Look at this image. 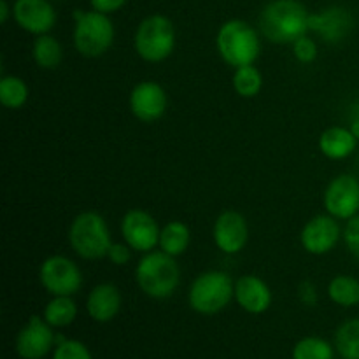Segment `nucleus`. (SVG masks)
Segmentation results:
<instances>
[{
    "mask_svg": "<svg viewBox=\"0 0 359 359\" xmlns=\"http://www.w3.org/2000/svg\"><path fill=\"white\" fill-rule=\"evenodd\" d=\"M311 13L298 0H272L259 14V32L273 44H293L309 32Z\"/></svg>",
    "mask_w": 359,
    "mask_h": 359,
    "instance_id": "obj_1",
    "label": "nucleus"
},
{
    "mask_svg": "<svg viewBox=\"0 0 359 359\" xmlns=\"http://www.w3.org/2000/svg\"><path fill=\"white\" fill-rule=\"evenodd\" d=\"M139 290L154 300L170 298L181 283V269L174 256L160 251L146 252L135 266Z\"/></svg>",
    "mask_w": 359,
    "mask_h": 359,
    "instance_id": "obj_2",
    "label": "nucleus"
},
{
    "mask_svg": "<svg viewBox=\"0 0 359 359\" xmlns=\"http://www.w3.org/2000/svg\"><path fill=\"white\" fill-rule=\"evenodd\" d=\"M216 48L224 63L238 69L244 65H255L262 53V42L258 32L248 21L230 20L217 30Z\"/></svg>",
    "mask_w": 359,
    "mask_h": 359,
    "instance_id": "obj_3",
    "label": "nucleus"
},
{
    "mask_svg": "<svg viewBox=\"0 0 359 359\" xmlns=\"http://www.w3.org/2000/svg\"><path fill=\"white\" fill-rule=\"evenodd\" d=\"M69 244L79 258L95 259L107 258L112 245L111 230L104 216L93 210H86L74 217L69 228Z\"/></svg>",
    "mask_w": 359,
    "mask_h": 359,
    "instance_id": "obj_4",
    "label": "nucleus"
},
{
    "mask_svg": "<svg viewBox=\"0 0 359 359\" xmlns=\"http://www.w3.org/2000/svg\"><path fill=\"white\" fill-rule=\"evenodd\" d=\"M235 300V280L221 270H209L196 277L188 291V304L200 316H214Z\"/></svg>",
    "mask_w": 359,
    "mask_h": 359,
    "instance_id": "obj_5",
    "label": "nucleus"
},
{
    "mask_svg": "<svg viewBox=\"0 0 359 359\" xmlns=\"http://www.w3.org/2000/svg\"><path fill=\"white\" fill-rule=\"evenodd\" d=\"M133 48L144 62H165L175 49L174 23L163 14L147 16L137 27L133 35Z\"/></svg>",
    "mask_w": 359,
    "mask_h": 359,
    "instance_id": "obj_6",
    "label": "nucleus"
},
{
    "mask_svg": "<svg viewBox=\"0 0 359 359\" xmlns=\"http://www.w3.org/2000/svg\"><path fill=\"white\" fill-rule=\"evenodd\" d=\"M114 25L107 14L90 11H76V28H74V48L84 58H100L114 42Z\"/></svg>",
    "mask_w": 359,
    "mask_h": 359,
    "instance_id": "obj_7",
    "label": "nucleus"
},
{
    "mask_svg": "<svg viewBox=\"0 0 359 359\" xmlns=\"http://www.w3.org/2000/svg\"><path fill=\"white\" fill-rule=\"evenodd\" d=\"M39 280L51 297H74L83 287V272L70 258L55 255L42 262Z\"/></svg>",
    "mask_w": 359,
    "mask_h": 359,
    "instance_id": "obj_8",
    "label": "nucleus"
},
{
    "mask_svg": "<svg viewBox=\"0 0 359 359\" xmlns=\"http://www.w3.org/2000/svg\"><path fill=\"white\" fill-rule=\"evenodd\" d=\"M323 203L326 212L339 221L353 219L359 214V179L351 174L337 175L326 186Z\"/></svg>",
    "mask_w": 359,
    "mask_h": 359,
    "instance_id": "obj_9",
    "label": "nucleus"
},
{
    "mask_svg": "<svg viewBox=\"0 0 359 359\" xmlns=\"http://www.w3.org/2000/svg\"><path fill=\"white\" fill-rule=\"evenodd\" d=\"M53 326L46 323L42 316H32L16 337L18 356L21 359H44L55 349L56 335Z\"/></svg>",
    "mask_w": 359,
    "mask_h": 359,
    "instance_id": "obj_10",
    "label": "nucleus"
},
{
    "mask_svg": "<svg viewBox=\"0 0 359 359\" xmlns=\"http://www.w3.org/2000/svg\"><path fill=\"white\" fill-rule=\"evenodd\" d=\"M160 231L156 219L149 212L140 209H132L123 216L121 235L123 241L132 248V251L146 252L154 251L160 244Z\"/></svg>",
    "mask_w": 359,
    "mask_h": 359,
    "instance_id": "obj_11",
    "label": "nucleus"
},
{
    "mask_svg": "<svg viewBox=\"0 0 359 359\" xmlns=\"http://www.w3.org/2000/svg\"><path fill=\"white\" fill-rule=\"evenodd\" d=\"M344 231L340 230L339 219L330 214H319L305 223L300 233L302 248L314 256L328 255L335 249Z\"/></svg>",
    "mask_w": 359,
    "mask_h": 359,
    "instance_id": "obj_12",
    "label": "nucleus"
},
{
    "mask_svg": "<svg viewBox=\"0 0 359 359\" xmlns=\"http://www.w3.org/2000/svg\"><path fill=\"white\" fill-rule=\"evenodd\" d=\"M128 105L132 114L142 123H154L163 118L168 105L167 91L154 81H140L130 91Z\"/></svg>",
    "mask_w": 359,
    "mask_h": 359,
    "instance_id": "obj_13",
    "label": "nucleus"
},
{
    "mask_svg": "<svg viewBox=\"0 0 359 359\" xmlns=\"http://www.w3.org/2000/svg\"><path fill=\"white\" fill-rule=\"evenodd\" d=\"M212 238L216 248L224 255H237L249 241V224L237 210H224L214 221Z\"/></svg>",
    "mask_w": 359,
    "mask_h": 359,
    "instance_id": "obj_14",
    "label": "nucleus"
},
{
    "mask_svg": "<svg viewBox=\"0 0 359 359\" xmlns=\"http://www.w3.org/2000/svg\"><path fill=\"white\" fill-rule=\"evenodd\" d=\"M13 16L21 30L34 35L48 34L56 23V11L49 0H16Z\"/></svg>",
    "mask_w": 359,
    "mask_h": 359,
    "instance_id": "obj_15",
    "label": "nucleus"
},
{
    "mask_svg": "<svg viewBox=\"0 0 359 359\" xmlns=\"http://www.w3.org/2000/svg\"><path fill=\"white\" fill-rule=\"evenodd\" d=\"M354 18L344 7H328L321 13L311 14L309 30L318 34L319 37L330 44L342 42L353 32Z\"/></svg>",
    "mask_w": 359,
    "mask_h": 359,
    "instance_id": "obj_16",
    "label": "nucleus"
},
{
    "mask_svg": "<svg viewBox=\"0 0 359 359\" xmlns=\"http://www.w3.org/2000/svg\"><path fill=\"white\" fill-rule=\"evenodd\" d=\"M235 302L248 314H265L272 305V291L258 276H242L235 280Z\"/></svg>",
    "mask_w": 359,
    "mask_h": 359,
    "instance_id": "obj_17",
    "label": "nucleus"
},
{
    "mask_svg": "<svg viewBox=\"0 0 359 359\" xmlns=\"http://www.w3.org/2000/svg\"><path fill=\"white\" fill-rule=\"evenodd\" d=\"M123 305L121 291L111 283L97 284L86 298V312L95 323H109L119 314Z\"/></svg>",
    "mask_w": 359,
    "mask_h": 359,
    "instance_id": "obj_18",
    "label": "nucleus"
},
{
    "mask_svg": "<svg viewBox=\"0 0 359 359\" xmlns=\"http://www.w3.org/2000/svg\"><path fill=\"white\" fill-rule=\"evenodd\" d=\"M319 151L328 160H346L356 151L358 137L346 126H330L319 137Z\"/></svg>",
    "mask_w": 359,
    "mask_h": 359,
    "instance_id": "obj_19",
    "label": "nucleus"
},
{
    "mask_svg": "<svg viewBox=\"0 0 359 359\" xmlns=\"http://www.w3.org/2000/svg\"><path fill=\"white\" fill-rule=\"evenodd\" d=\"M191 242V231L182 221H168L160 231V249L167 255L177 256L184 255Z\"/></svg>",
    "mask_w": 359,
    "mask_h": 359,
    "instance_id": "obj_20",
    "label": "nucleus"
},
{
    "mask_svg": "<svg viewBox=\"0 0 359 359\" xmlns=\"http://www.w3.org/2000/svg\"><path fill=\"white\" fill-rule=\"evenodd\" d=\"M32 58L35 65L42 70L58 69L63 60L62 44L49 34L37 35L32 46Z\"/></svg>",
    "mask_w": 359,
    "mask_h": 359,
    "instance_id": "obj_21",
    "label": "nucleus"
},
{
    "mask_svg": "<svg viewBox=\"0 0 359 359\" xmlns=\"http://www.w3.org/2000/svg\"><path fill=\"white\" fill-rule=\"evenodd\" d=\"M42 318L53 328H67L76 321L77 304L72 300V297H53L46 304Z\"/></svg>",
    "mask_w": 359,
    "mask_h": 359,
    "instance_id": "obj_22",
    "label": "nucleus"
},
{
    "mask_svg": "<svg viewBox=\"0 0 359 359\" xmlns=\"http://www.w3.org/2000/svg\"><path fill=\"white\" fill-rule=\"evenodd\" d=\"M328 297L335 305L344 309L359 305V280L353 276H337L328 284Z\"/></svg>",
    "mask_w": 359,
    "mask_h": 359,
    "instance_id": "obj_23",
    "label": "nucleus"
},
{
    "mask_svg": "<svg viewBox=\"0 0 359 359\" xmlns=\"http://www.w3.org/2000/svg\"><path fill=\"white\" fill-rule=\"evenodd\" d=\"M333 346L342 359H359V318L347 319L337 328Z\"/></svg>",
    "mask_w": 359,
    "mask_h": 359,
    "instance_id": "obj_24",
    "label": "nucleus"
},
{
    "mask_svg": "<svg viewBox=\"0 0 359 359\" xmlns=\"http://www.w3.org/2000/svg\"><path fill=\"white\" fill-rule=\"evenodd\" d=\"M30 90L18 76H2L0 79V104L6 109H21L28 102Z\"/></svg>",
    "mask_w": 359,
    "mask_h": 359,
    "instance_id": "obj_25",
    "label": "nucleus"
},
{
    "mask_svg": "<svg viewBox=\"0 0 359 359\" xmlns=\"http://www.w3.org/2000/svg\"><path fill=\"white\" fill-rule=\"evenodd\" d=\"M231 84L238 97L255 98L263 90V76L255 65H244L235 69Z\"/></svg>",
    "mask_w": 359,
    "mask_h": 359,
    "instance_id": "obj_26",
    "label": "nucleus"
},
{
    "mask_svg": "<svg viewBox=\"0 0 359 359\" xmlns=\"http://www.w3.org/2000/svg\"><path fill=\"white\" fill-rule=\"evenodd\" d=\"M335 346L321 337H305L298 340L291 359H335Z\"/></svg>",
    "mask_w": 359,
    "mask_h": 359,
    "instance_id": "obj_27",
    "label": "nucleus"
},
{
    "mask_svg": "<svg viewBox=\"0 0 359 359\" xmlns=\"http://www.w3.org/2000/svg\"><path fill=\"white\" fill-rule=\"evenodd\" d=\"M53 359H93V356L83 342L65 339L56 344L55 351H53Z\"/></svg>",
    "mask_w": 359,
    "mask_h": 359,
    "instance_id": "obj_28",
    "label": "nucleus"
},
{
    "mask_svg": "<svg viewBox=\"0 0 359 359\" xmlns=\"http://www.w3.org/2000/svg\"><path fill=\"white\" fill-rule=\"evenodd\" d=\"M293 55L300 63H312L319 55L318 44H316L314 39L304 35L293 42Z\"/></svg>",
    "mask_w": 359,
    "mask_h": 359,
    "instance_id": "obj_29",
    "label": "nucleus"
},
{
    "mask_svg": "<svg viewBox=\"0 0 359 359\" xmlns=\"http://www.w3.org/2000/svg\"><path fill=\"white\" fill-rule=\"evenodd\" d=\"M342 238L347 251L351 252V256L359 262V214L354 216L353 219L347 221L346 228H344Z\"/></svg>",
    "mask_w": 359,
    "mask_h": 359,
    "instance_id": "obj_30",
    "label": "nucleus"
},
{
    "mask_svg": "<svg viewBox=\"0 0 359 359\" xmlns=\"http://www.w3.org/2000/svg\"><path fill=\"white\" fill-rule=\"evenodd\" d=\"M107 258L109 262L114 263V265L118 266L126 265V263L130 262V258H132V248H130L126 242L125 244H114V242H112L111 249H109L107 252Z\"/></svg>",
    "mask_w": 359,
    "mask_h": 359,
    "instance_id": "obj_31",
    "label": "nucleus"
},
{
    "mask_svg": "<svg viewBox=\"0 0 359 359\" xmlns=\"http://www.w3.org/2000/svg\"><path fill=\"white\" fill-rule=\"evenodd\" d=\"M91 9L102 14H111L121 9L126 4V0H90Z\"/></svg>",
    "mask_w": 359,
    "mask_h": 359,
    "instance_id": "obj_32",
    "label": "nucleus"
},
{
    "mask_svg": "<svg viewBox=\"0 0 359 359\" xmlns=\"http://www.w3.org/2000/svg\"><path fill=\"white\" fill-rule=\"evenodd\" d=\"M298 297H300L302 304L309 305V307L318 304V290H316L314 284L309 283V280L300 284V287H298Z\"/></svg>",
    "mask_w": 359,
    "mask_h": 359,
    "instance_id": "obj_33",
    "label": "nucleus"
},
{
    "mask_svg": "<svg viewBox=\"0 0 359 359\" xmlns=\"http://www.w3.org/2000/svg\"><path fill=\"white\" fill-rule=\"evenodd\" d=\"M349 128H351V132H353L359 140V102L356 105H354V109H353V121H351Z\"/></svg>",
    "mask_w": 359,
    "mask_h": 359,
    "instance_id": "obj_34",
    "label": "nucleus"
},
{
    "mask_svg": "<svg viewBox=\"0 0 359 359\" xmlns=\"http://www.w3.org/2000/svg\"><path fill=\"white\" fill-rule=\"evenodd\" d=\"M9 20V6L6 0H0V23H7Z\"/></svg>",
    "mask_w": 359,
    "mask_h": 359,
    "instance_id": "obj_35",
    "label": "nucleus"
}]
</instances>
